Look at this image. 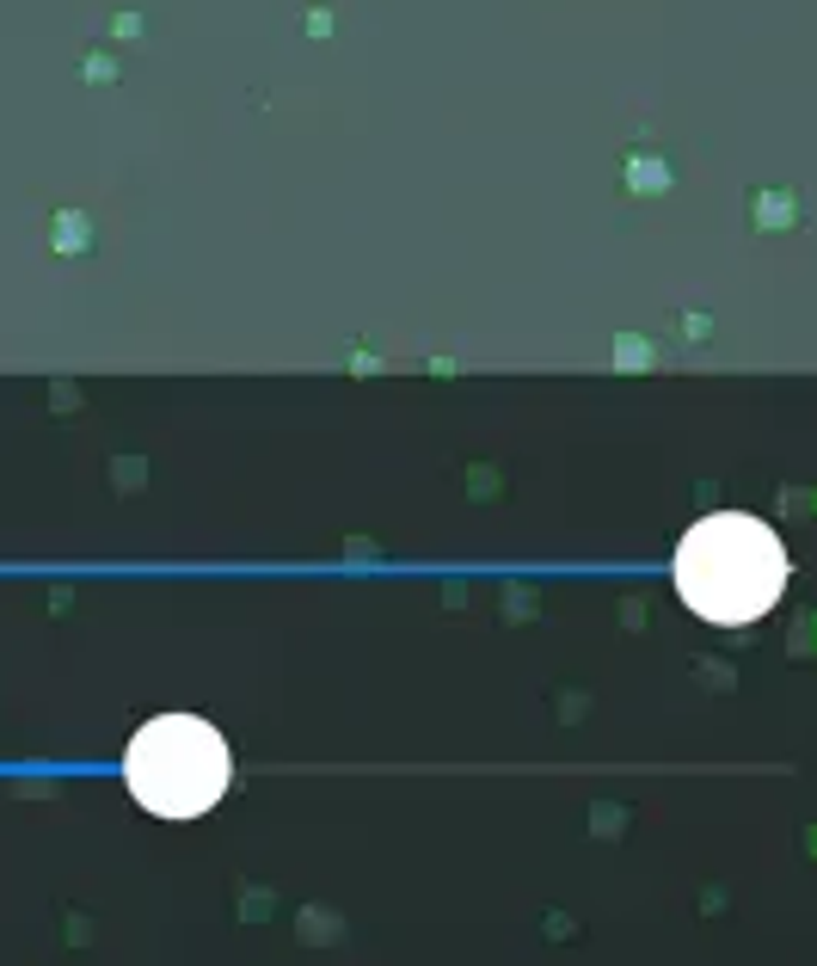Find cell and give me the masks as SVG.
Wrapping results in <instances>:
<instances>
[{"instance_id": "1", "label": "cell", "mask_w": 817, "mask_h": 966, "mask_svg": "<svg viewBox=\"0 0 817 966\" xmlns=\"http://www.w3.org/2000/svg\"><path fill=\"white\" fill-rule=\"evenodd\" d=\"M786 579H793L786 542L762 517L713 512L677 542V597L701 622L719 628L762 622L781 604Z\"/></svg>"}, {"instance_id": "2", "label": "cell", "mask_w": 817, "mask_h": 966, "mask_svg": "<svg viewBox=\"0 0 817 966\" xmlns=\"http://www.w3.org/2000/svg\"><path fill=\"white\" fill-rule=\"evenodd\" d=\"M124 782L136 807H148L155 819H197L234 782L228 739L197 715H160L129 739Z\"/></svg>"}]
</instances>
